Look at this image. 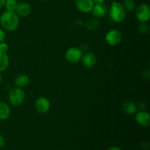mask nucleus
<instances>
[{"label": "nucleus", "instance_id": "nucleus-1", "mask_svg": "<svg viewBox=\"0 0 150 150\" xmlns=\"http://www.w3.org/2000/svg\"><path fill=\"white\" fill-rule=\"evenodd\" d=\"M0 23L4 29L13 32L18 28L20 19L15 11L5 10L0 16Z\"/></svg>", "mask_w": 150, "mask_h": 150}, {"label": "nucleus", "instance_id": "nucleus-2", "mask_svg": "<svg viewBox=\"0 0 150 150\" xmlns=\"http://www.w3.org/2000/svg\"><path fill=\"white\" fill-rule=\"evenodd\" d=\"M109 17L115 23H121L125 19L126 10L122 4L117 1H113L108 9Z\"/></svg>", "mask_w": 150, "mask_h": 150}, {"label": "nucleus", "instance_id": "nucleus-3", "mask_svg": "<svg viewBox=\"0 0 150 150\" xmlns=\"http://www.w3.org/2000/svg\"><path fill=\"white\" fill-rule=\"evenodd\" d=\"M24 91L22 89V88L15 87L10 90L8 95V100L10 105L13 106H20L23 104V101L25 100Z\"/></svg>", "mask_w": 150, "mask_h": 150}, {"label": "nucleus", "instance_id": "nucleus-4", "mask_svg": "<svg viewBox=\"0 0 150 150\" xmlns=\"http://www.w3.org/2000/svg\"><path fill=\"white\" fill-rule=\"evenodd\" d=\"M136 17L139 22H147L150 18V7L148 4H141L135 9Z\"/></svg>", "mask_w": 150, "mask_h": 150}, {"label": "nucleus", "instance_id": "nucleus-5", "mask_svg": "<svg viewBox=\"0 0 150 150\" xmlns=\"http://www.w3.org/2000/svg\"><path fill=\"white\" fill-rule=\"evenodd\" d=\"M83 53L82 51L76 47H71L65 52V59L71 64H77L81 60Z\"/></svg>", "mask_w": 150, "mask_h": 150}, {"label": "nucleus", "instance_id": "nucleus-6", "mask_svg": "<svg viewBox=\"0 0 150 150\" xmlns=\"http://www.w3.org/2000/svg\"><path fill=\"white\" fill-rule=\"evenodd\" d=\"M105 42L111 46H115L119 45L122 40V35L117 29L109 30L105 36Z\"/></svg>", "mask_w": 150, "mask_h": 150}, {"label": "nucleus", "instance_id": "nucleus-7", "mask_svg": "<svg viewBox=\"0 0 150 150\" xmlns=\"http://www.w3.org/2000/svg\"><path fill=\"white\" fill-rule=\"evenodd\" d=\"M51 108V102L46 97H39L35 101V108L40 114H45Z\"/></svg>", "mask_w": 150, "mask_h": 150}, {"label": "nucleus", "instance_id": "nucleus-8", "mask_svg": "<svg viewBox=\"0 0 150 150\" xmlns=\"http://www.w3.org/2000/svg\"><path fill=\"white\" fill-rule=\"evenodd\" d=\"M108 12V7L104 1L99 3H95L91 13H92V16L95 18H100L104 17L107 13Z\"/></svg>", "mask_w": 150, "mask_h": 150}, {"label": "nucleus", "instance_id": "nucleus-9", "mask_svg": "<svg viewBox=\"0 0 150 150\" xmlns=\"http://www.w3.org/2000/svg\"><path fill=\"white\" fill-rule=\"evenodd\" d=\"M95 5L92 0H76V7L79 11L83 13H91Z\"/></svg>", "mask_w": 150, "mask_h": 150}, {"label": "nucleus", "instance_id": "nucleus-10", "mask_svg": "<svg viewBox=\"0 0 150 150\" xmlns=\"http://www.w3.org/2000/svg\"><path fill=\"white\" fill-rule=\"evenodd\" d=\"M136 121L138 124L143 127H148L150 125V114L144 111H139L136 113Z\"/></svg>", "mask_w": 150, "mask_h": 150}, {"label": "nucleus", "instance_id": "nucleus-11", "mask_svg": "<svg viewBox=\"0 0 150 150\" xmlns=\"http://www.w3.org/2000/svg\"><path fill=\"white\" fill-rule=\"evenodd\" d=\"M81 62L83 65L86 68H92L97 63V57L95 54L92 51L86 52L82 56Z\"/></svg>", "mask_w": 150, "mask_h": 150}, {"label": "nucleus", "instance_id": "nucleus-12", "mask_svg": "<svg viewBox=\"0 0 150 150\" xmlns=\"http://www.w3.org/2000/svg\"><path fill=\"white\" fill-rule=\"evenodd\" d=\"M32 11V7H31L30 4L27 2H18L17 7H16V14L18 15V17H26L29 16Z\"/></svg>", "mask_w": 150, "mask_h": 150}, {"label": "nucleus", "instance_id": "nucleus-13", "mask_svg": "<svg viewBox=\"0 0 150 150\" xmlns=\"http://www.w3.org/2000/svg\"><path fill=\"white\" fill-rule=\"evenodd\" d=\"M122 109L123 112L128 115L135 114L138 111L137 105L133 101H126L122 105Z\"/></svg>", "mask_w": 150, "mask_h": 150}, {"label": "nucleus", "instance_id": "nucleus-14", "mask_svg": "<svg viewBox=\"0 0 150 150\" xmlns=\"http://www.w3.org/2000/svg\"><path fill=\"white\" fill-rule=\"evenodd\" d=\"M11 109L8 104L0 102V120H5L10 117Z\"/></svg>", "mask_w": 150, "mask_h": 150}, {"label": "nucleus", "instance_id": "nucleus-15", "mask_svg": "<svg viewBox=\"0 0 150 150\" xmlns=\"http://www.w3.org/2000/svg\"><path fill=\"white\" fill-rule=\"evenodd\" d=\"M30 81V79L29 76L26 74H21L18 75L17 77L15 79L14 83L17 87L23 88L26 86V85L29 84Z\"/></svg>", "mask_w": 150, "mask_h": 150}, {"label": "nucleus", "instance_id": "nucleus-16", "mask_svg": "<svg viewBox=\"0 0 150 150\" xmlns=\"http://www.w3.org/2000/svg\"><path fill=\"white\" fill-rule=\"evenodd\" d=\"M100 22L98 21V18H90L85 23V26H86V29L89 31H96L98 30L100 28Z\"/></svg>", "mask_w": 150, "mask_h": 150}, {"label": "nucleus", "instance_id": "nucleus-17", "mask_svg": "<svg viewBox=\"0 0 150 150\" xmlns=\"http://www.w3.org/2000/svg\"><path fill=\"white\" fill-rule=\"evenodd\" d=\"M9 64H10V60L7 54L0 52V72H3L7 70Z\"/></svg>", "mask_w": 150, "mask_h": 150}, {"label": "nucleus", "instance_id": "nucleus-18", "mask_svg": "<svg viewBox=\"0 0 150 150\" xmlns=\"http://www.w3.org/2000/svg\"><path fill=\"white\" fill-rule=\"evenodd\" d=\"M123 7H125L126 11L132 12L135 10L136 7L135 0H123Z\"/></svg>", "mask_w": 150, "mask_h": 150}, {"label": "nucleus", "instance_id": "nucleus-19", "mask_svg": "<svg viewBox=\"0 0 150 150\" xmlns=\"http://www.w3.org/2000/svg\"><path fill=\"white\" fill-rule=\"evenodd\" d=\"M18 1L17 0H6L4 3V7L6 10L9 11H15L17 7Z\"/></svg>", "mask_w": 150, "mask_h": 150}, {"label": "nucleus", "instance_id": "nucleus-20", "mask_svg": "<svg viewBox=\"0 0 150 150\" xmlns=\"http://www.w3.org/2000/svg\"><path fill=\"white\" fill-rule=\"evenodd\" d=\"M138 30L142 34H146L149 31V26L146 22H140L138 26Z\"/></svg>", "mask_w": 150, "mask_h": 150}, {"label": "nucleus", "instance_id": "nucleus-21", "mask_svg": "<svg viewBox=\"0 0 150 150\" xmlns=\"http://www.w3.org/2000/svg\"><path fill=\"white\" fill-rule=\"evenodd\" d=\"M8 49H9L8 45H7L6 42H0V52L7 54Z\"/></svg>", "mask_w": 150, "mask_h": 150}, {"label": "nucleus", "instance_id": "nucleus-22", "mask_svg": "<svg viewBox=\"0 0 150 150\" xmlns=\"http://www.w3.org/2000/svg\"><path fill=\"white\" fill-rule=\"evenodd\" d=\"M6 146V139L2 135L0 134V148H3Z\"/></svg>", "mask_w": 150, "mask_h": 150}, {"label": "nucleus", "instance_id": "nucleus-23", "mask_svg": "<svg viewBox=\"0 0 150 150\" xmlns=\"http://www.w3.org/2000/svg\"><path fill=\"white\" fill-rule=\"evenodd\" d=\"M6 39V34L4 30L0 29V42H4Z\"/></svg>", "mask_w": 150, "mask_h": 150}, {"label": "nucleus", "instance_id": "nucleus-24", "mask_svg": "<svg viewBox=\"0 0 150 150\" xmlns=\"http://www.w3.org/2000/svg\"><path fill=\"white\" fill-rule=\"evenodd\" d=\"M143 77L146 79H149L150 77V71L149 68H146L143 72Z\"/></svg>", "mask_w": 150, "mask_h": 150}, {"label": "nucleus", "instance_id": "nucleus-25", "mask_svg": "<svg viewBox=\"0 0 150 150\" xmlns=\"http://www.w3.org/2000/svg\"><path fill=\"white\" fill-rule=\"evenodd\" d=\"M137 108L140 111H144L146 109V105L144 103H139V105H137Z\"/></svg>", "mask_w": 150, "mask_h": 150}, {"label": "nucleus", "instance_id": "nucleus-26", "mask_svg": "<svg viewBox=\"0 0 150 150\" xmlns=\"http://www.w3.org/2000/svg\"><path fill=\"white\" fill-rule=\"evenodd\" d=\"M142 147H143L144 150V149H149V144L148 142H144L142 145Z\"/></svg>", "mask_w": 150, "mask_h": 150}, {"label": "nucleus", "instance_id": "nucleus-27", "mask_svg": "<svg viewBox=\"0 0 150 150\" xmlns=\"http://www.w3.org/2000/svg\"><path fill=\"white\" fill-rule=\"evenodd\" d=\"M106 150H122V149H121V148H120L119 146H111V147L108 148Z\"/></svg>", "mask_w": 150, "mask_h": 150}, {"label": "nucleus", "instance_id": "nucleus-28", "mask_svg": "<svg viewBox=\"0 0 150 150\" xmlns=\"http://www.w3.org/2000/svg\"><path fill=\"white\" fill-rule=\"evenodd\" d=\"M6 0H0V9L4 6V3H5Z\"/></svg>", "mask_w": 150, "mask_h": 150}, {"label": "nucleus", "instance_id": "nucleus-29", "mask_svg": "<svg viewBox=\"0 0 150 150\" xmlns=\"http://www.w3.org/2000/svg\"><path fill=\"white\" fill-rule=\"evenodd\" d=\"M95 3H99V2H103V1H105V0H92Z\"/></svg>", "mask_w": 150, "mask_h": 150}, {"label": "nucleus", "instance_id": "nucleus-30", "mask_svg": "<svg viewBox=\"0 0 150 150\" xmlns=\"http://www.w3.org/2000/svg\"><path fill=\"white\" fill-rule=\"evenodd\" d=\"M1 81H2V77H1V74H0V84H1Z\"/></svg>", "mask_w": 150, "mask_h": 150}, {"label": "nucleus", "instance_id": "nucleus-31", "mask_svg": "<svg viewBox=\"0 0 150 150\" xmlns=\"http://www.w3.org/2000/svg\"><path fill=\"white\" fill-rule=\"evenodd\" d=\"M44 1H48V0H44Z\"/></svg>", "mask_w": 150, "mask_h": 150}, {"label": "nucleus", "instance_id": "nucleus-32", "mask_svg": "<svg viewBox=\"0 0 150 150\" xmlns=\"http://www.w3.org/2000/svg\"><path fill=\"white\" fill-rule=\"evenodd\" d=\"M144 150H149V149H144Z\"/></svg>", "mask_w": 150, "mask_h": 150}, {"label": "nucleus", "instance_id": "nucleus-33", "mask_svg": "<svg viewBox=\"0 0 150 150\" xmlns=\"http://www.w3.org/2000/svg\"><path fill=\"white\" fill-rule=\"evenodd\" d=\"M57 150H62V149H57Z\"/></svg>", "mask_w": 150, "mask_h": 150}]
</instances>
